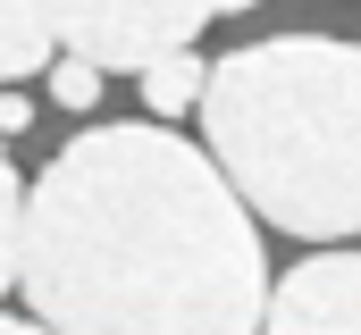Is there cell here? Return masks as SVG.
Masks as SVG:
<instances>
[{
  "instance_id": "obj_10",
  "label": "cell",
  "mask_w": 361,
  "mask_h": 335,
  "mask_svg": "<svg viewBox=\"0 0 361 335\" xmlns=\"http://www.w3.org/2000/svg\"><path fill=\"white\" fill-rule=\"evenodd\" d=\"M244 8H261V0H219V17H244Z\"/></svg>"
},
{
  "instance_id": "obj_7",
  "label": "cell",
  "mask_w": 361,
  "mask_h": 335,
  "mask_svg": "<svg viewBox=\"0 0 361 335\" xmlns=\"http://www.w3.org/2000/svg\"><path fill=\"white\" fill-rule=\"evenodd\" d=\"M101 84H109V68H92L85 51L51 59V101H59V109H92V101H101Z\"/></svg>"
},
{
  "instance_id": "obj_8",
  "label": "cell",
  "mask_w": 361,
  "mask_h": 335,
  "mask_svg": "<svg viewBox=\"0 0 361 335\" xmlns=\"http://www.w3.org/2000/svg\"><path fill=\"white\" fill-rule=\"evenodd\" d=\"M17 227H25V184H17L8 151H0V293L17 285Z\"/></svg>"
},
{
  "instance_id": "obj_9",
  "label": "cell",
  "mask_w": 361,
  "mask_h": 335,
  "mask_svg": "<svg viewBox=\"0 0 361 335\" xmlns=\"http://www.w3.org/2000/svg\"><path fill=\"white\" fill-rule=\"evenodd\" d=\"M34 126V109H25V92H0V134H25Z\"/></svg>"
},
{
  "instance_id": "obj_3",
  "label": "cell",
  "mask_w": 361,
  "mask_h": 335,
  "mask_svg": "<svg viewBox=\"0 0 361 335\" xmlns=\"http://www.w3.org/2000/svg\"><path fill=\"white\" fill-rule=\"evenodd\" d=\"M42 8L59 51H85L92 68H143L219 17V0H42Z\"/></svg>"
},
{
  "instance_id": "obj_4",
  "label": "cell",
  "mask_w": 361,
  "mask_h": 335,
  "mask_svg": "<svg viewBox=\"0 0 361 335\" xmlns=\"http://www.w3.org/2000/svg\"><path fill=\"white\" fill-rule=\"evenodd\" d=\"M261 327L277 335H361V251L294 260L261 302Z\"/></svg>"
},
{
  "instance_id": "obj_1",
  "label": "cell",
  "mask_w": 361,
  "mask_h": 335,
  "mask_svg": "<svg viewBox=\"0 0 361 335\" xmlns=\"http://www.w3.org/2000/svg\"><path fill=\"white\" fill-rule=\"evenodd\" d=\"M25 319L68 335H244L269 260L227 168L160 126H92L34 176L17 227Z\"/></svg>"
},
{
  "instance_id": "obj_5",
  "label": "cell",
  "mask_w": 361,
  "mask_h": 335,
  "mask_svg": "<svg viewBox=\"0 0 361 335\" xmlns=\"http://www.w3.org/2000/svg\"><path fill=\"white\" fill-rule=\"evenodd\" d=\"M59 59V34H51V8L42 0H0V84H25L34 68Z\"/></svg>"
},
{
  "instance_id": "obj_6",
  "label": "cell",
  "mask_w": 361,
  "mask_h": 335,
  "mask_svg": "<svg viewBox=\"0 0 361 335\" xmlns=\"http://www.w3.org/2000/svg\"><path fill=\"white\" fill-rule=\"evenodd\" d=\"M202 76H210V59H202L193 42H177V51H160V59H143V68H135V84H143V109H152V118H177V109H193V101H202Z\"/></svg>"
},
{
  "instance_id": "obj_2",
  "label": "cell",
  "mask_w": 361,
  "mask_h": 335,
  "mask_svg": "<svg viewBox=\"0 0 361 335\" xmlns=\"http://www.w3.org/2000/svg\"><path fill=\"white\" fill-rule=\"evenodd\" d=\"M202 143L252 218L302 244L361 235V42L269 34L202 76Z\"/></svg>"
}]
</instances>
